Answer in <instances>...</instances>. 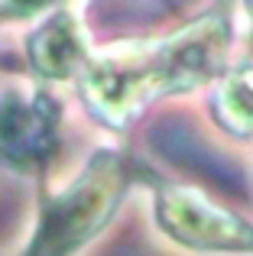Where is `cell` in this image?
I'll list each match as a JSON object with an SVG mask.
<instances>
[{"label": "cell", "instance_id": "obj_1", "mask_svg": "<svg viewBox=\"0 0 253 256\" xmlns=\"http://www.w3.org/2000/svg\"><path fill=\"white\" fill-rule=\"evenodd\" d=\"M152 146H159L172 162L188 166V169H195L198 175L218 182L228 192H244L240 169L234 162H228L224 156H218L214 150H208L185 124H162L159 130H152Z\"/></svg>", "mask_w": 253, "mask_h": 256}]
</instances>
